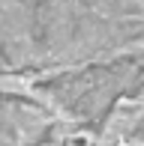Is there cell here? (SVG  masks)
<instances>
[{
    "mask_svg": "<svg viewBox=\"0 0 144 146\" xmlns=\"http://www.w3.org/2000/svg\"><path fill=\"white\" fill-rule=\"evenodd\" d=\"M0 146H144V0H0Z\"/></svg>",
    "mask_w": 144,
    "mask_h": 146,
    "instance_id": "6da1fadb",
    "label": "cell"
}]
</instances>
